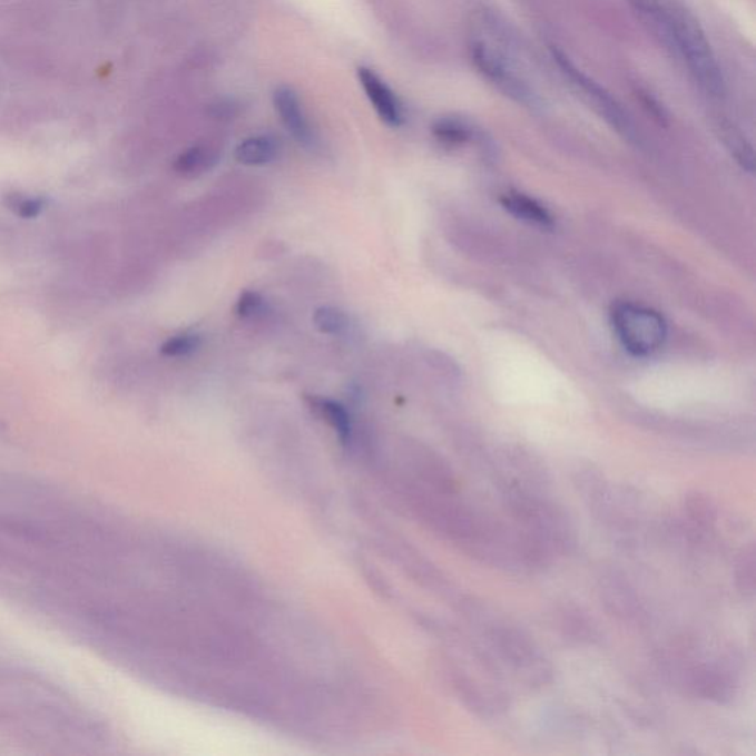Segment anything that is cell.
Here are the masks:
<instances>
[{"mask_svg":"<svg viewBox=\"0 0 756 756\" xmlns=\"http://www.w3.org/2000/svg\"><path fill=\"white\" fill-rule=\"evenodd\" d=\"M310 402L312 409L336 430L343 442H347L351 439V415H348L347 410L344 409L341 402L324 400V397H310Z\"/></svg>","mask_w":756,"mask_h":756,"instance_id":"cell-16","label":"cell"},{"mask_svg":"<svg viewBox=\"0 0 756 756\" xmlns=\"http://www.w3.org/2000/svg\"><path fill=\"white\" fill-rule=\"evenodd\" d=\"M724 139L730 145L735 156L739 158L740 161H744V165H746V161H749L750 165H753V151L746 147L744 138H742L736 130H733L732 128L724 129Z\"/></svg>","mask_w":756,"mask_h":756,"instance_id":"cell-23","label":"cell"},{"mask_svg":"<svg viewBox=\"0 0 756 756\" xmlns=\"http://www.w3.org/2000/svg\"><path fill=\"white\" fill-rule=\"evenodd\" d=\"M465 617L478 629L484 649L529 687H544L552 680V665L544 650L523 627L483 600L463 601Z\"/></svg>","mask_w":756,"mask_h":756,"instance_id":"cell-1","label":"cell"},{"mask_svg":"<svg viewBox=\"0 0 756 756\" xmlns=\"http://www.w3.org/2000/svg\"><path fill=\"white\" fill-rule=\"evenodd\" d=\"M660 39L685 61L688 72L704 92L721 98L726 81L713 48L695 18L667 0H629Z\"/></svg>","mask_w":756,"mask_h":756,"instance_id":"cell-2","label":"cell"},{"mask_svg":"<svg viewBox=\"0 0 756 756\" xmlns=\"http://www.w3.org/2000/svg\"><path fill=\"white\" fill-rule=\"evenodd\" d=\"M683 686L699 699L714 704H730L737 695L739 678L735 669L721 659L691 660L680 669Z\"/></svg>","mask_w":756,"mask_h":756,"instance_id":"cell-6","label":"cell"},{"mask_svg":"<svg viewBox=\"0 0 756 756\" xmlns=\"http://www.w3.org/2000/svg\"><path fill=\"white\" fill-rule=\"evenodd\" d=\"M557 631L564 640L577 645H597L601 641V631L596 620L581 606L566 603L559 606L554 613Z\"/></svg>","mask_w":756,"mask_h":756,"instance_id":"cell-12","label":"cell"},{"mask_svg":"<svg viewBox=\"0 0 756 756\" xmlns=\"http://www.w3.org/2000/svg\"><path fill=\"white\" fill-rule=\"evenodd\" d=\"M502 504L516 527L542 547L551 557L572 554L578 547L577 528L563 505L550 495L505 477L495 479Z\"/></svg>","mask_w":756,"mask_h":756,"instance_id":"cell-3","label":"cell"},{"mask_svg":"<svg viewBox=\"0 0 756 756\" xmlns=\"http://www.w3.org/2000/svg\"><path fill=\"white\" fill-rule=\"evenodd\" d=\"M215 161V156L205 145H194L176 158L175 169L178 174L193 178V176L205 174Z\"/></svg>","mask_w":756,"mask_h":756,"instance_id":"cell-17","label":"cell"},{"mask_svg":"<svg viewBox=\"0 0 756 756\" xmlns=\"http://www.w3.org/2000/svg\"><path fill=\"white\" fill-rule=\"evenodd\" d=\"M203 337L197 333H180L170 337L161 346V353L169 357H185L196 353L202 347Z\"/></svg>","mask_w":756,"mask_h":756,"instance_id":"cell-20","label":"cell"},{"mask_svg":"<svg viewBox=\"0 0 756 756\" xmlns=\"http://www.w3.org/2000/svg\"><path fill=\"white\" fill-rule=\"evenodd\" d=\"M502 206L518 219L528 222L529 225L540 226L550 229L554 226V217L551 216L549 208L542 206L536 198L527 194L510 192L501 197Z\"/></svg>","mask_w":756,"mask_h":756,"instance_id":"cell-14","label":"cell"},{"mask_svg":"<svg viewBox=\"0 0 756 756\" xmlns=\"http://www.w3.org/2000/svg\"><path fill=\"white\" fill-rule=\"evenodd\" d=\"M615 333L629 353L649 356L667 338V323L658 312L634 303H618L612 311Z\"/></svg>","mask_w":756,"mask_h":756,"instance_id":"cell-5","label":"cell"},{"mask_svg":"<svg viewBox=\"0 0 756 756\" xmlns=\"http://www.w3.org/2000/svg\"><path fill=\"white\" fill-rule=\"evenodd\" d=\"M274 107L287 132L303 147H314V130H312L310 120H307L305 110H303L301 99L292 88L279 86L275 89Z\"/></svg>","mask_w":756,"mask_h":756,"instance_id":"cell-11","label":"cell"},{"mask_svg":"<svg viewBox=\"0 0 756 756\" xmlns=\"http://www.w3.org/2000/svg\"><path fill=\"white\" fill-rule=\"evenodd\" d=\"M735 583L740 595L753 597L756 587V554L755 546L749 544L742 550L735 566Z\"/></svg>","mask_w":756,"mask_h":756,"instance_id":"cell-18","label":"cell"},{"mask_svg":"<svg viewBox=\"0 0 756 756\" xmlns=\"http://www.w3.org/2000/svg\"><path fill=\"white\" fill-rule=\"evenodd\" d=\"M551 51L557 66L564 72L566 77H569V80L573 81L575 86H578V88L586 94V97L590 99L592 106L599 110L600 115L603 116L613 128H617L618 132L624 134L625 137L634 138L636 130H634L631 120H629L627 112L624 111V108L620 107L617 99H615L608 90L601 88L597 81L583 75L581 70H578L577 67L572 65V61H570L563 52L559 51V49L551 48Z\"/></svg>","mask_w":756,"mask_h":756,"instance_id":"cell-8","label":"cell"},{"mask_svg":"<svg viewBox=\"0 0 756 756\" xmlns=\"http://www.w3.org/2000/svg\"><path fill=\"white\" fill-rule=\"evenodd\" d=\"M572 481L596 522L617 540L631 541L636 524L625 510L627 507L619 500L612 483L599 470L591 468L578 469Z\"/></svg>","mask_w":756,"mask_h":756,"instance_id":"cell-4","label":"cell"},{"mask_svg":"<svg viewBox=\"0 0 756 756\" xmlns=\"http://www.w3.org/2000/svg\"><path fill=\"white\" fill-rule=\"evenodd\" d=\"M312 320H314L315 328L327 336H343L351 327V320L346 312L334 306L318 307Z\"/></svg>","mask_w":756,"mask_h":756,"instance_id":"cell-19","label":"cell"},{"mask_svg":"<svg viewBox=\"0 0 756 756\" xmlns=\"http://www.w3.org/2000/svg\"><path fill=\"white\" fill-rule=\"evenodd\" d=\"M432 130L434 137L441 140L442 144L451 145V147L464 144L470 138L469 129L463 124H460V121L452 119L438 120L433 125Z\"/></svg>","mask_w":756,"mask_h":756,"instance_id":"cell-21","label":"cell"},{"mask_svg":"<svg viewBox=\"0 0 756 756\" xmlns=\"http://www.w3.org/2000/svg\"><path fill=\"white\" fill-rule=\"evenodd\" d=\"M597 582L601 603L610 617L632 627L647 622V610L640 595L619 569L601 570Z\"/></svg>","mask_w":756,"mask_h":756,"instance_id":"cell-7","label":"cell"},{"mask_svg":"<svg viewBox=\"0 0 756 756\" xmlns=\"http://www.w3.org/2000/svg\"><path fill=\"white\" fill-rule=\"evenodd\" d=\"M473 65L495 88L500 89L505 97L516 102L529 104L532 101V92L516 71L511 69L509 61L500 52L493 51L487 43L474 42L472 48Z\"/></svg>","mask_w":756,"mask_h":756,"instance_id":"cell-9","label":"cell"},{"mask_svg":"<svg viewBox=\"0 0 756 756\" xmlns=\"http://www.w3.org/2000/svg\"><path fill=\"white\" fill-rule=\"evenodd\" d=\"M265 301L257 292H252V289H246L238 297L237 305H235V312L239 318L252 320L259 315L264 311Z\"/></svg>","mask_w":756,"mask_h":756,"instance_id":"cell-22","label":"cell"},{"mask_svg":"<svg viewBox=\"0 0 756 756\" xmlns=\"http://www.w3.org/2000/svg\"><path fill=\"white\" fill-rule=\"evenodd\" d=\"M278 154V139L273 135H255L242 140L235 148L234 156L244 166H265L275 161Z\"/></svg>","mask_w":756,"mask_h":756,"instance_id":"cell-15","label":"cell"},{"mask_svg":"<svg viewBox=\"0 0 756 756\" xmlns=\"http://www.w3.org/2000/svg\"><path fill=\"white\" fill-rule=\"evenodd\" d=\"M683 511L687 520V531L697 540L714 533L718 522V510L708 493L691 491L683 498Z\"/></svg>","mask_w":756,"mask_h":756,"instance_id":"cell-13","label":"cell"},{"mask_svg":"<svg viewBox=\"0 0 756 756\" xmlns=\"http://www.w3.org/2000/svg\"><path fill=\"white\" fill-rule=\"evenodd\" d=\"M357 79L380 119L392 128H400L404 124V108L391 86L369 67L357 69Z\"/></svg>","mask_w":756,"mask_h":756,"instance_id":"cell-10","label":"cell"}]
</instances>
